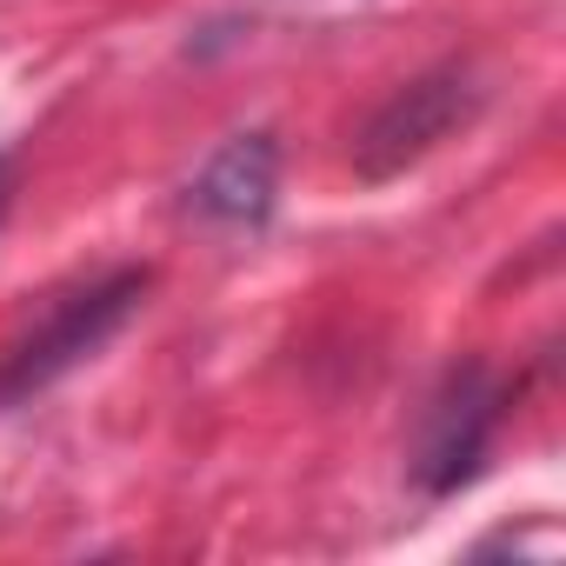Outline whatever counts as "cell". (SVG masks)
Listing matches in <instances>:
<instances>
[{"instance_id": "2", "label": "cell", "mask_w": 566, "mask_h": 566, "mask_svg": "<svg viewBox=\"0 0 566 566\" xmlns=\"http://www.w3.org/2000/svg\"><path fill=\"white\" fill-rule=\"evenodd\" d=\"M473 101H480L473 81L453 74V67L407 81V87L360 127V140H354V174H360V180H394V174H407V167L427 160L440 140H453V127H467Z\"/></svg>"}, {"instance_id": "5", "label": "cell", "mask_w": 566, "mask_h": 566, "mask_svg": "<svg viewBox=\"0 0 566 566\" xmlns=\"http://www.w3.org/2000/svg\"><path fill=\"white\" fill-rule=\"evenodd\" d=\"M0 207H8V167H0Z\"/></svg>"}, {"instance_id": "1", "label": "cell", "mask_w": 566, "mask_h": 566, "mask_svg": "<svg viewBox=\"0 0 566 566\" xmlns=\"http://www.w3.org/2000/svg\"><path fill=\"white\" fill-rule=\"evenodd\" d=\"M140 301H147V273H140V266H120V273L94 280V287L67 294L28 340H14L8 367H0V400H28V394L54 387L61 374H74L81 360H94V354L127 327V314H134Z\"/></svg>"}, {"instance_id": "3", "label": "cell", "mask_w": 566, "mask_h": 566, "mask_svg": "<svg viewBox=\"0 0 566 566\" xmlns=\"http://www.w3.org/2000/svg\"><path fill=\"white\" fill-rule=\"evenodd\" d=\"M486 427H493V387H486L480 367H460L447 380V394L433 400L427 440H420V473H427L433 493H447V486H460L473 473V460L486 447Z\"/></svg>"}, {"instance_id": "4", "label": "cell", "mask_w": 566, "mask_h": 566, "mask_svg": "<svg viewBox=\"0 0 566 566\" xmlns=\"http://www.w3.org/2000/svg\"><path fill=\"white\" fill-rule=\"evenodd\" d=\"M273 174H280L273 140H266V134H233V140L200 167V180H193V207H200L207 220H233V227H247V220H260V213L273 207Z\"/></svg>"}]
</instances>
